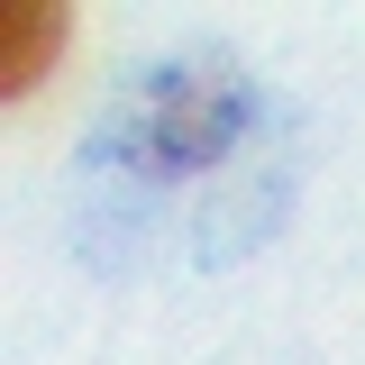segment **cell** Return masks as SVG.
Here are the masks:
<instances>
[{
    "mask_svg": "<svg viewBox=\"0 0 365 365\" xmlns=\"http://www.w3.org/2000/svg\"><path fill=\"white\" fill-rule=\"evenodd\" d=\"M0 37H9L0 91H9V101H28L37 73L55 64V46H64V9H55V0H9V9H0Z\"/></svg>",
    "mask_w": 365,
    "mask_h": 365,
    "instance_id": "cell-2",
    "label": "cell"
},
{
    "mask_svg": "<svg viewBox=\"0 0 365 365\" xmlns=\"http://www.w3.org/2000/svg\"><path fill=\"white\" fill-rule=\"evenodd\" d=\"M146 146H128V165H146V174H174V165H210L228 137H237V119H247V101L220 83H192V73H165V83H146Z\"/></svg>",
    "mask_w": 365,
    "mask_h": 365,
    "instance_id": "cell-1",
    "label": "cell"
}]
</instances>
